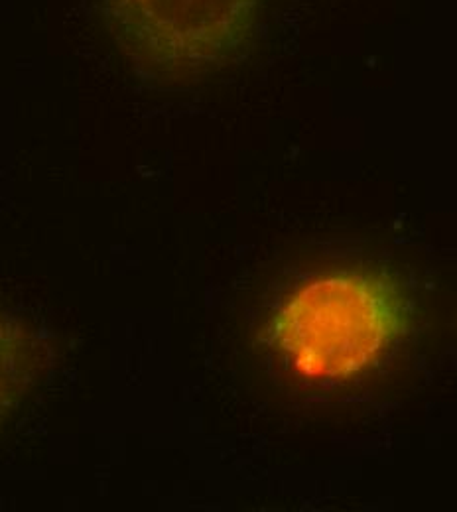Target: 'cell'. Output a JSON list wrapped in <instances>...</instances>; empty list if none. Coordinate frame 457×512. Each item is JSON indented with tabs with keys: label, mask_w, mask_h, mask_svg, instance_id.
<instances>
[{
	"label": "cell",
	"mask_w": 457,
	"mask_h": 512,
	"mask_svg": "<svg viewBox=\"0 0 457 512\" xmlns=\"http://www.w3.org/2000/svg\"><path fill=\"white\" fill-rule=\"evenodd\" d=\"M406 327V300L394 280L333 270L288 294L268 323V335L296 377L339 383L377 367Z\"/></svg>",
	"instance_id": "6da1fadb"
},
{
	"label": "cell",
	"mask_w": 457,
	"mask_h": 512,
	"mask_svg": "<svg viewBox=\"0 0 457 512\" xmlns=\"http://www.w3.org/2000/svg\"><path fill=\"white\" fill-rule=\"evenodd\" d=\"M261 0H105V20L140 71L182 79L231 64L247 50Z\"/></svg>",
	"instance_id": "7a4b0ae2"
},
{
	"label": "cell",
	"mask_w": 457,
	"mask_h": 512,
	"mask_svg": "<svg viewBox=\"0 0 457 512\" xmlns=\"http://www.w3.org/2000/svg\"><path fill=\"white\" fill-rule=\"evenodd\" d=\"M36 353L24 329L0 316V422L16 408L34 377Z\"/></svg>",
	"instance_id": "3957f363"
}]
</instances>
